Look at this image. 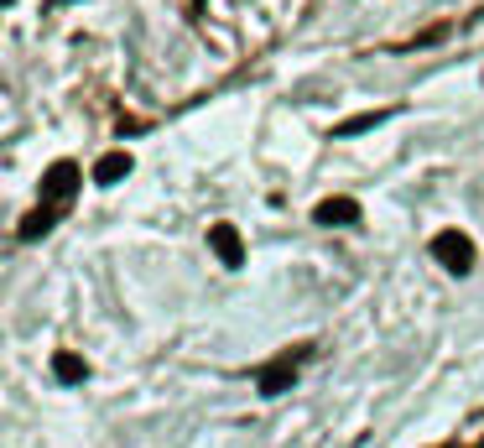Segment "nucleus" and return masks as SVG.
<instances>
[{
  "mask_svg": "<svg viewBox=\"0 0 484 448\" xmlns=\"http://www.w3.org/2000/svg\"><path fill=\"white\" fill-rule=\"evenodd\" d=\"M209 250L219 256V266H229V271H240V266H245V240H240V230H235L229 219L209 224Z\"/></svg>",
  "mask_w": 484,
  "mask_h": 448,
  "instance_id": "5",
  "label": "nucleus"
},
{
  "mask_svg": "<svg viewBox=\"0 0 484 448\" xmlns=\"http://www.w3.org/2000/svg\"><path fill=\"white\" fill-rule=\"evenodd\" d=\"M79 178H84V173H79V162H68V156H63V162H53V167L42 173V204L63 209V204L79 193Z\"/></svg>",
  "mask_w": 484,
  "mask_h": 448,
  "instance_id": "3",
  "label": "nucleus"
},
{
  "mask_svg": "<svg viewBox=\"0 0 484 448\" xmlns=\"http://www.w3.org/2000/svg\"><path fill=\"white\" fill-rule=\"evenodd\" d=\"M58 214L63 209H53V204H42V209H31L27 219H21V230H16V240H42L53 224H58Z\"/></svg>",
  "mask_w": 484,
  "mask_h": 448,
  "instance_id": "8",
  "label": "nucleus"
},
{
  "mask_svg": "<svg viewBox=\"0 0 484 448\" xmlns=\"http://www.w3.org/2000/svg\"><path fill=\"white\" fill-rule=\"evenodd\" d=\"M53 376H58L63 386H79V381L89 376V365H84V355H73V350H58V355H53Z\"/></svg>",
  "mask_w": 484,
  "mask_h": 448,
  "instance_id": "9",
  "label": "nucleus"
},
{
  "mask_svg": "<svg viewBox=\"0 0 484 448\" xmlns=\"http://www.w3.org/2000/svg\"><path fill=\"white\" fill-rule=\"evenodd\" d=\"M427 250H432V261H438V266H443V271H454V276H469V271H474V261H480L474 240L463 235V230H438Z\"/></svg>",
  "mask_w": 484,
  "mask_h": 448,
  "instance_id": "2",
  "label": "nucleus"
},
{
  "mask_svg": "<svg viewBox=\"0 0 484 448\" xmlns=\"http://www.w3.org/2000/svg\"><path fill=\"white\" fill-rule=\"evenodd\" d=\"M130 167H136L130 151H104V156L94 162V182H99V188H115V182L130 178Z\"/></svg>",
  "mask_w": 484,
  "mask_h": 448,
  "instance_id": "7",
  "label": "nucleus"
},
{
  "mask_svg": "<svg viewBox=\"0 0 484 448\" xmlns=\"http://www.w3.org/2000/svg\"><path fill=\"white\" fill-rule=\"evenodd\" d=\"M360 219H364V209H360V199H349V193H333V199H323L313 209V224H323V230H349Z\"/></svg>",
  "mask_w": 484,
  "mask_h": 448,
  "instance_id": "4",
  "label": "nucleus"
},
{
  "mask_svg": "<svg viewBox=\"0 0 484 448\" xmlns=\"http://www.w3.org/2000/svg\"><path fill=\"white\" fill-rule=\"evenodd\" d=\"M307 355H313V344H292V350H281L276 359H266L261 376H255L261 396H281V391H292V381H297V370L307 365Z\"/></svg>",
  "mask_w": 484,
  "mask_h": 448,
  "instance_id": "1",
  "label": "nucleus"
},
{
  "mask_svg": "<svg viewBox=\"0 0 484 448\" xmlns=\"http://www.w3.org/2000/svg\"><path fill=\"white\" fill-rule=\"evenodd\" d=\"M401 115V105H386V110H360V115H349V120H338L329 136L333 141H355V136H364V131H375V125H386V120Z\"/></svg>",
  "mask_w": 484,
  "mask_h": 448,
  "instance_id": "6",
  "label": "nucleus"
}]
</instances>
